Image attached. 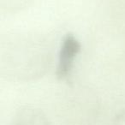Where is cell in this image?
<instances>
[{"mask_svg": "<svg viewBox=\"0 0 125 125\" xmlns=\"http://www.w3.org/2000/svg\"><path fill=\"white\" fill-rule=\"evenodd\" d=\"M81 50V42L75 35L68 33L63 37L59 48L56 68V76L58 80L65 81L71 75L75 60Z\"/></svg>", "mask_w": 125, "mask_h": 125, "instance_id": "cell-1", "label": "cell"}, {"mask_svg": "<svg viewBox=\"0 0 125 125\" xmlns=\"http://www.w3.org/2000/svg\"><path fill=\"white\" fill-rule=\"evenodd\" d=\"M11 125H52V123L41 110L25 106L16 111Z\"/></svg>", "mask_w": 125, "mask_h": 125, "instance_id": "cell-2", "label": "cell"}]
</instances>
